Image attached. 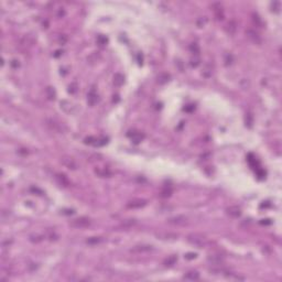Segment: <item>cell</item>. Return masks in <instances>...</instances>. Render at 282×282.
<instances>
[{"mask_svg": "<svg viewBox=\"0 0 282 282\" xmlns=\"http://www.w3.org/2000/svg\"><path fill=\"white\" fill-rule=\"evenodd\" d=\"M188 241L191 245H193L197 248H203V247H206L207 246V239L205 236L203 235H199V234H191L188 236Z\"/></svg>", "mask_w": 282, "mask_h": 282, "instance_id": "cell-1", "label": "cell"}, {"mask_svg": "<svg viewBox=\"0 0 282 282\" xmlns=\"http://www.w3.org/2000/svg\"><path fill=\"white\" fill-rule=\"evenodd\" d=\"M90 223H92V221L87 217H78V218L71 221L70 225L74 228H85V227H88L90 225Z\"/></svg>", "mask_w": 282, "mask_h": 282, "instance_id": "cell-2", "label": "cell"}, {"mask_svg": "<svg viewBox=\"0 0 282 282\" xmlns=\"http://www.w3.org/2000/svg\"><path fill=\"white\" fill-rule=\"evenodd\" d=\"M46 125L50 127V129H52L53 131H56V132H63L64 131V126L63 123L60 122L57 119H54V118H49L46 119Z\"/></svg>", "mask_w": 282, "mask_h": 282, "instance_id": "cell-3", "label": "cell"}, {"mask_svg": "<svg viewBox=\"0 0 282 282\" xmlns=\"http://www.w3.org/2000/svg\"><path fill=\"white\" fill-rule=\"evenodd\" d=\"M168 223L170 225H173V226H183L185 224H188V218L185 216L179 215V216H174V217H171L168 219Z\"/></svg>", "mask_w": 282, "mask_h": 282, "instance_id": "cell-4", "label": "cell"}, {"mask_svg": "<svg viewBox=\"0 0 282 282\" xmlns=\"http://www.w3.org/2000/svg\"><path fill=\"white\" fill-rule=\"evenodd\" d=\"M207 261L210 262V265L218 267V265H221L224 262V257L221 254H210V256H208V258H207Z\"/></svg>", "mask_w": 282, "mask_h": 282, "instance_id": "cell-5", "label": "cell"}, {"mask_svg": "<svg viewBox=\"0 0 282 282\" xmlns=\"http://www.w3.org/2000/svg\"><path fill=\"white\" fill-rule=\"evenodd\" d=\"M213 11H214V14L217 20H223L224 19V9H223V6H221L219 2H216V3H213Z\"/></svg>", "mask_w": 282, "mask_h": 282, "instance_id": "cell-6", "label": "cell"}, {"mask_svg": "<svg viewBox=\"0 0 282 282\" xmlns=\"http://www.w3.org/2000/svg\"><path fill=\"white\" fill-rule=\"evenodd\" d=\"M147 205V201L145 199H132L130 202L127 203V207L128 208H141Z\"/></svg>", "mask_w": 282, "mask_h": 282, "instance_id": "cell-7", "label": "cell"}, {"mask_svg": "<svg viewBox=\"0 0 282 282\" xmlns=\"http://www.w3.org/2000/svg\"><path fill=\"white\" fill-rule=\"evenodd\" d=\"M128 137L132 140L133 143L138 144L140 141H142L144 138V134L142 132H140V131H129V133H128Z\"/></svg>", "mask_w": 282, "mask_h": 282, "instance_id": "cell-8", "label": "cell"}, {"mask_svg": "<svg viewBox=\"0 0 282 282\" xmlns=\"http://www.w3.org/2000/svg\"><path fill=\"white\" fill-rule=\"evenodd\" d=\"M61 108L63 110L67 112V114H72L74 111L76 110V107L74 104H72L71 101H67V100H63L61 101Z\"/></svg>", "mask_w": 282, "mask_h": 282, "instance_id": "cell-9", "label": "cell"}, {"mask_svg": "<svg viewBox=\"0 0 282 282\" xmlns=\"http://www.w3.org/2000/svg\"><path fill=\"white\" fill-rule=\"evenodd\" d=\"M226 213L230 216V217L238 218L239 216L241 215V210H240V207H238V206H230V207H228V208L226 210Z\"/></svg>", "mask_w": 282, "mask_h": 282, "instance_id": "cell-10", "label": "cell"}, {"mask_svg": "<svg viewBox=\"0 0 282 282\" xmlns=\"http://www.w3.org/2000/svg\"><path fill=\"white\" fill-rule=\"evenodd\" d=\"M62 164L63 165H65L66 168H68V169H72V170H75L76 168H77V164H76V162L73 160L72 158H68V157H64V158H62Z\"/></svg>", "mask_w": 282, "mask_h": 282, "instance_id": "cell-11", "label": "cell"}, {"mask_svg": "<svg viewBox=\"0 0 282 282\" xmlns=\"http://www.w3.org/2000/svg\"><path fill=\"white\" fill-rule=\"evenodd\" d=\"M87 101H88V104L90 106H94L98 101V95L95 92V88H92L90 92L88 93V95H87Z\"/></svg>", "mask_w": 282, "mask_h": 282, "instance_id": "cell-12", "label": "cell"}, {"mask_svg": "<svg viewBox=\"0 0 282 282\" xmlns=\"http://www.w3.org/2000/svg\"><path fill=\"white\" fill-rule=\"evenodd\" d=\"M152 246L150 245H139V246H134L131 251L132 252H137V254H140V252H147V251H150L152 250Z\"/></svg>", "mask_w": 282, "mask_h": 282, "instance_id": "cell-13", "label": "cell"}, {"mask_svg": "<svg viewBox=\"0 0 282 282\" xmlns=\"http://www.w3.org/2000/svg\"><path fill=\"white\" fill-rule=\"evenodd\" d=\"M247 37L249 38V40H251L254 43H256V44H259L260 42H261V39H260L259 34L257 33L256 31H254V30H248L247 32Z\"/></svg>", "mask_w": 282, "mask_h": 282, "instance_id": "cell-14", "label": "cell"}, {"mask_svg": "<svg viewBox=\"0 0 282 282\" xmlns=\"http://www.w3.org/2000/svg\"><path fill=\"white\" fill-rule=\"evenodd\" d=\"M56 180H57V182H59V184H61V185H63V186H68V184H70V181H68V179H67L64 174H56Z\"/></svg>", "mask_w": 282, "mask_h": 282, "instance_id": "cell-15", "label": "cell"}, {"mask_svg": "<svg viewBox=\"0 0 282 282\" xmlns=\"http://www.w3.org/2000/svg\"><path fill=\"white\" fill-rule=\"evenodd\" d=\"M123 82H125L123 75L119 74V73L115 74V76H114V84H115L116 86H121L122 84H123Z\"/></svg>", "mask_w": 282, "mask_h": 282, "instance_id": "cell-16", "label": "cell"}, {"mask_svg": "<svg viewBox=\"0 0 282 282\" xmlns=\"http://www.w3.org/2000/svg\"><path fill=\"white\" fill-rule=\"evenodd\" d=\"M184 278L186 279V280H199V274L197 271H190V272H188L185 276H184Z\"/></svg>", "mask_w": 282, "mask_h": 282, "instance_id": "cell-17", "label": "cell"}, {"mask_svg": "<svg viewBox=\"0 0 282 282\" xmlns=\"http://www.w3.org/2000/svg\"><path fill=\"white\" fill-rule=\"evenodd\" d=\"M236 29H237V24L235 21H229L228 24H227V32L232 35V34L236 32Z\"/></svg>", "mask_w": 282, "mask_h": 282, "instance_id": "cell-18", "label": "cell"}, {"mask_svg": "<svg viewBox=\"0 0 282 282\" xmlns=\"http://www.w3.org/2000/svg\"><path fill=\"white\" fill-rule=\"evenodd\" d=\"M190 51L193 53V55H197L199 56V52H201V49L197 43H192L190 45Z\"/></svg>", "mask_w": 282, "mask_h": 282, "instance_id": "cell-19", "label": "cell"}, {"mask_svg": "<svg viewBox=\"0 0 282 282\" xmlns=\"http://www.w3.org/2000/svg\"><path fill=\"white\" fill-rule=\"evenodd\" d=\"M172 194V188L169 185V186H164L162 192H161V197H169L171 196Z\"/></svg>", "mask_w": 282, "mask_h": 282, "instance_id": "cell-20", "label": "cell"}, {"mask_svg": "<svg viewBox=\"0 0 282 282\" xmlns=\"http://www.w3.org/2000/svg\"><path fill=\"white\" fill-rule=\"evenodd\" d=\"M170 78V75L166 74V73H163V74H160L158 76V83L159 84H165Z\"/></svg>", "mask_w": 282, "mask_h": 282, "instance_id": "cell-21", "label": "cell"}, {"mask_svg": "<svg viewBox=\"0 0 282 282\" xmlns=\"http://www.w3.org/2000/svg\"><path fill=\"white\" fill-rule=\"evenodd\" d=\"M137 224V221L136 219H126V221H122L121 226L123 227V228H130V227H132L133 225H136Z\"/></svg>", "mask_w": 282, "mask_h": 282, "instance_id": "cell-22", "label": "cell"}, {"mask_svg": "<svg viewBox=\"0 0 282 282\" xmlns=\"http://www.w3.org/2000/svg\"><path fill=\"white\" fill-rule=\"evenodd\" d=\"M252 21H254V23L257 26V27H262L263 26V22H262V20H261V18L257 14V13H252Z\"/></svg>", "mask_w": 282, "mask_h": 282, "instance_id": "cell-23", "label": "cell"}, {"mask_svg": "<svg viewBox=\"0 0 282 282\" xmlns=\"http://www.w3.org/2000/svg\"><path fill=\"white\" fill-rule=\"evenodd\" d=\"M175 262H177V257H175V256H171V257L166 258L163 263H164V265H166V267H171V265H173Z\"/></svg>", "mask_w": 282, "mask_h": 282, "instance_id": "cell-24", "label": "cell"}, {"mask_svg": "<svg viewBox=\"0 0 282 282\" xmlns=\"http://www.w3.org/2000/svg\"><path fill=\"white\" fill-rule=\"evenodd\" d=\"M46 95H48L49 99H54L56 96V93H55V90H54V88L51 87V86L46 87Z\"/></svg>", "mask_w": 282, "mask_h": 282, "instance_id": "cell-25", "label": "cell"}, {"mask_svg": "<svg viewBox=\"0 0 282 282\" xmlns=\"http://www.w3.org/2000/svg\"><path fill=\"white\" fill-rule=\"evenodd\" d=\"M199 63H201V60H199V56L197 55H194V57L190 60V64L192 67H197L199 65Z\"/></svg>", "mask_w": 282, "mask_h": 282, "instance_id": "cell-26", "label": "cell"}, {"mask_svg": "<svg viewBox=\"0 0 282 282\" xmlns=\"http://www.w3.org/2000/svg\"><path fill=\"white\" fill-rule=\"evenodd\" d=\"M101 241H103V238L100 237H92L86 240V243H89V245H97V243H101Z\"/></svg>", "mask_w": 282, "mask_h": 282, "instance_id": "cell-27", "label": "cell"}, {"mask_svg": "<svg viewBox=\"0 0 282 282\" xmlns=\"http://www.w3.org/2000/svg\"><path fill=\"white\" fill-rule=\"evenodd\" d=\"M158 237L161 239H175L177 238V235L175 234H158Z\"/></svg>", "mask_w": 282, "mask_h": 282, "instance_id": "cell-28", "label": "cell"}, {"mask_svg": "<svg viewBox=\"0 0 282 282\" xmlns=\"http://www.w3.org/2000/svg\"><path fill=\"white\" fill-rule=\"evenodd\" d=\"M107 42H108V40H107L106 37H104V35H98V38H97V43H98L100 46H104L105 44H107Z\"/></svg>", "mask_w": 282, "mask_h": 282, "instance_id": "cell-29", "label": "cell"}, {"mask_svg": "<svg viewBox=\"0 0 282 282\" xmlns=\"http://www.w3.org/2000/svg\"><path fill=\"white\" fill-rule=\"evenodd\" d=\"M68 92L71 94H75L77 92V84L76 83H72L70 86H68Z\"/></svg>", "mask_w": 282, "mask_h": 282, "instance_id": "cell-30", "label": "cell"}, {"mask_svg": "<svg viewBox=\"0 0 282 282\" xmlns=\"http://www.w3.org/2000/svg\"><path fill=\"white\" fill-rule=\"evenodd\" d=\"M85 143H86V144H94V145H96V143H97V139L94 138V137H88V138L85 139Z\"/></svg>", "mask_w": 282, "mask_h": 282, "instance_id": "cell-31", "label": "cell"}, {"mask_svg": "<svg viewBox=\"0 0 282 282\" xmlns=\"http://www.w3.org/2000/svg\"><path fill=\"white\" fill-rule=\"evenodd\" d=\"M252 115L251 114H247V116H246V125L248 126V127H251V125H252Z\"/></svg>", "mask_w": 282, "mask_h": 282, "instance_id": "cell-32", "label": "cell"}, {"mask_svg": "<svg viewBox=\"0 0 282 282\" xmlns=\"http://www.w3.org/2000/svg\"><path fill=\"white\" fill-rule=\"evenodd\" d=\"M96 173H98L100 177H107V175H110V173L107 171V170H104V171H99V170H96Z\"/></svg>", "mask_w": 282, "mask_h": 282, "instance_id": "cell-33", "label": "cell"}, {"mask_svg": "<svg viewBox=\"0 0 282 282\" xmlns=\"http://www.w3.org/2000/svg\"><path fill=\"white\" fill-rule=\"evenodd\" d=\"M206 21H207V20H206V18H205V17L199 18V21H197V26H199V27H203L205 23H206Z\"/></svg>", "mask_w": 282, "mask_h": 282, "instance_id": "cell-34", "label": "cell"}, {"mask_svg": "<svg viewBox=\"0 0 282 282\" xmlns=\"http://www.w3.org/2000/svg\"><path fill=\"white\" fill-rule=\"evenodd\" d=\"M196 256H197L196 254L190 252V254H185V258H186V259H188V260H192V259H195V258H196Z\"/></svg>", "mask_w": 282, "mask_h": 282, "instance_id": "cell-35", "label": "cell"}, {"mask_svg": "<svg viewBox=\"0 0 282 282\" xmlns=\"http://www.w3.org/2000/svg\"><path fill=\"white\" fill-rule=\"evenodd\" d=\"M274 6V11L276 12H279V10H280V2H278V1H274L273 3H272V7Z\"/></svg>", "mask_w": 282, "mask_h": 282, "instance_id": "cell-36", "label": "cell"}, {"mask_svg": "<svg viewBox=\"0 0 282 282\" xmlns=\"http://www.w3.org/2000/svg\"><path fill=\"white\" fill-rule=\"evenodd\" d=\"M66 37H65V35H62V37H60V43H61V44H64V43H65V42H66Z\"/></svg>", "mask_w": 282, "mask_h": 282, "instance_id": "cell-37", "label": "cell"}, {"mask_svg": "<svg viewBox=\"0 0 282 282\" xmlns=\"http://www.w3.org/2000/svg\"><path fill=\"white\" fill-rule=\"evenodd\" d=\"M17 62L18 61L13 60V61L11 62V65H12V66H13V67H18V66H19V63H17Z\"/></svg>", "mask_w": 282, "mask_h": 282, "instance_id": "cell-38", "label": "cell"}]
</instances>
